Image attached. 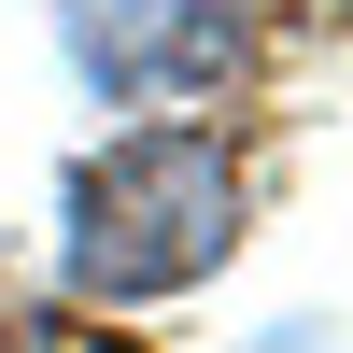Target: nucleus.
<instances>
[{"mask_svg":"<svg viewBox=\"0 0 353 353\" xmlns=\"http://www.w3.org/2000/svg\"><path fill=\"white\" fill-rule=\"evenodd\" d=\"M226 241H241L226 128H128L71 184V283L85 297H170V283L226 269Z\"/></svg>","mask_w":353,"mask_h":353,"instance_id":"obj_1","label":"nucleus"},{"mask_svg":"<svg viewBox=\"0 0 353 353\" xmlns=\"http://www.w3.org/2000/svg\"><path fill=\"white\" fill-rule=\"evenodd\" d=\"M71 43L113 99H184L226 71L241 43V0H71Z\"/></svg>","mask_w":353,"mask_h":353,"instance_id":"obj_2","label":"nucleus"}]
</instances>
